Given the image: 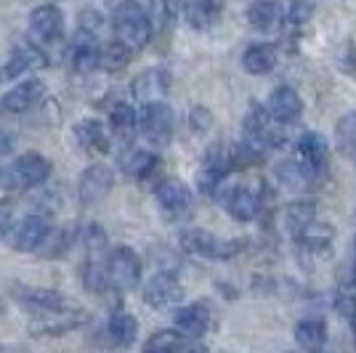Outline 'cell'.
I'll return each mask as SVG.
<instances>
[{
	"instance_id": "1",
	"label": "cell",
	"mask_w": 356,
	"mask_h": 353,
	"mask_svg": "<svg viewBox=\"0 0 356 353\" xmlns=\"http://www.w3.org/2000/svg\"><path fill=\"white\" fill-rule=\"evenodd\" d=\"M157 8L154 0H122L115 8V38L125 43L134 54L147 48L154 38L152 11Z\"/></svg>"
},
{
	"instance_id": "2",
	"label": "cell",
	"mask_w": 356,
	"mask_h": 353,
	"mask_svg": "<svg viewBox=\"0 0 356 353\" xmlns=\"http://www.w3.org/2000/svg\"><path fill=\"white\" fill-rule=\"evenodd\" d=\"M54 165L40 151H27L22 157H16L8 167L0 170V181L6 189H32L40 186L51 178Z\"/></svg>"
},
{
	"instance_id": "3",
	"label": "cell",
	"mask_w": 356,
	"mask_h": 353,
	"mask_svg": "<svg viewBox=\"0 0 356 353\" xmlns=\"http://www.w3.org/2000/svg\"><path fill=\"white\" fill-rule=\"evenodd\" d=\"M173 128H176V115L165 101L144 104L138 112V133L147 138L149 144L165 147L173 138Z\"/></svg>"
},
{
	"instance_id": "4",
	"label": "cell",
	"mask_w": 356,
	"mask_h": 353,
	"mask_svg": "<svg viewBox=\"0 0 356 353\" xmlns=\"http://www.w3.org/2000/svg\"><path fill=\"white\" fill-rule=\"evenodd\" d=\"M239 239H218L210 231H202V229H189L181 234V247L192 255H200V258H208V261H226L232 255L239 252Z\"/></svg>"
},
{
	"instance_id": "5",
	"label": "cell",
	"mask_w": 356,
	"mask_h": 353,
	"mask_svg": "<svg viewBox=\"0 0 356 353\" xmlns=\"http://www.w3.org/2000/svg\"><path fill=\"white\" fill-rule=\"evenodd\" d=\"M106 274H109V284L118 290H134L141 281V261L128 245H118L112 247L109 255L104 258Z\"/></svg>"
},
{
	"instance_id": "6",
	"label": "cell",
	"mask_w": 356,
	"mask_h": 353,
	"mask_svg": "<svg viewBox=\"0 0 356 353\" xmlns=\"http://www.w3.org/2000/svg\"><path fill=\"white\" fill-rule=\"evenodd\" d=\"M27 30L35 45H54L64 35V16L56 6H38L27 19Z\"/></svg>"
},
{
	"instance_id": "7",
	"label": "cell",
	"mask_w": 356,
	"mask_h": 353,
	"mask_svg": "<svg viewBox=\"0 0 356 353\" xmlns=\"http://www.w3.org/2000/svg\"><path fill=\"white\" fill-rule=\"evenodd\" d=\"M223 207L232 213L234 221H255L261 207H264V189L258 183H252V186H232L229 194L223 197Z\"/></svg>"
},
{
	"instance_id": "8",
	"label": "cell",
	"mask_w": 356,
	"mask_h": 353,
	"mask_svg": "<svg viewBox=\"0 0 356 353\" xmlns=\"http://www.w3.org/2000/svg\"><path fill=\"white\" fill-rule=\"evenodd\" d=\"M144 300H147V306L160 309V311L178 309L181 300H184V287H181V281H178L173 274L160 271V274H154V277L147 281V287H144Z\"/></svg>"
},
{
	"instance_id": "9",
	"label": "cell",
	"mask_w": 356,
	"mask_h": 353,
	"mask_svg": "<svg viewBox=\"0 0 356 353\" xmlns=\"http://www.w3.org/2000/svg\"><path fill=\"white\" fill-rule=\"evenodd\" d=\"M319 170L322 167H316L314 162L303 160L300 154H298V160H284L277 165V181L282 183L287 192H309L314 183H316V178H319Z\"/></svg>"
},
{
	"instance_id": "10",
	"label": "cell",
	"mask_w": 356,
	"mask_h": 353,
	"mask_svg": "<svg viewBox=\"0 0 356 353\" xmlns=\"http://www.w3.org/2000/svg\"><path fill=\"white\" fill-rule=\"evenodd\" d=\"M70 64L74 72L88 74L96 67H102V45L96 40L93 30H77L70 43Z\"/></svg>"
},
{
	"instance_id": "11",
	"label": "cell",
	"mask_w": 356,
	"mask_h": 353,
	"mask_svg": "<svg viewBox=\"0 0 356 353\" xmlns=\"http://www.w3.org/2000/svg\"><path fill=\"white\" fill-rule=\"evenodd\" d=\"M232 154L226 151L223 147H213L205 154V160H202V170H200V192L213 197V194H218V189L223 186V178L226 173L232 170Z\"/></svg>"
},
{
	"instance_id": "12",
	"label": "cell",
	"mask_w": 356,
	"mask_h": 353,
	"mask_svg": "<svg viewBox=\"0 0 356 353\" xmlns=\"http://www.w3.org/2000/svg\"><path fill=\"white\" fill-rule=\"evenodd\" d=\"M112 186H115V173L106 165L96 162V165H90L88 170L80 176V186H77L80 202L83 205H99L106 194L112 192Z\"/></svg>"
},
{
	"instance_id": "13",
	"label": "cell",
	"mask_w": 356,
	"mask_h": 353,
	"mask_svg": "<svg viewBox=\"0 0 356 353\" xmlns=\"http://www.w3.org/2000/svg\"><path fill=\"white\" fill-rule=\"evenodd\" d=\"M48 236H51V221L45 215H40V213H32V215L22 218L14 226L11 242H14V247L19 252H32L38 250Z\"/></svg>"
},
{
	"instance_id": "14",
	"label": "cell",
	"mask_w": 356,
	"mask_h": 353,
	"mask_svg": "<svg viewBox=\"0 0 356 353\" xmlns=\"http://www.w3.org/2000/svg\"><path fill=\"white\" fill-rule=\"evenodd\" d=\"M131 90H134V99H138L141 104L163 101L170 90V74L165 72L163 67H149L136 74Z\"/></svg>"
},
{
	"instance_id": "15",
	"label": "cell",
	"mask_w": 356,
	"mask_h": 353,
	"mask_svg": "<svg viewBox=\"0 0 356 353\" xmlns=\"http://www.w3.org/2000/svg\"><path fill=\"white\" fill-rule=\"evenodd\" d=\"M43 83L38 77H27V80H22L19 85H14L0 99V109L11 112V115H24V112H30L32 106L43 99Z\"/></svg>"
},
{
	"instance_id": "16",
	"label": "cell",
	"mask_w": 356,
	"mask_h": 353,
	"mask_svg": "<svg viewBox=\"0 0 356 353\" xmlns=\"http://www.w3.org/2000/svg\"><path fill=\"white\" fill-rule=\"evenodd\" d=\"M266 109H268V115L274 117V122H280V125H293V122H298L300 112H303V101H300V96H298L296 88L280 85V88L271 90Z\"/></svg>"
},
{
	"instance_id": "17",
	"label": "cell",
	"mask_w": 356,
	"mask_h": 353,
	"mask_svg": "<svg viewBox=\"0 0 356 353\" xmlns=\"http://www.w3.org/2000/svg\"><path fill=\"white\" fill-rule=\"evenodd\" d=\"M14 297L32 313H51V311L64 309V297L51 287H24V284H16Z\"/></svg>"
},
{
	"instance_id": "18",
	"label": "cell",
	"mask_w": 356,
	"mask_h": 353,
	"mask_svg": "<svg viewBox=\"0 0 356 353\" xmlns=\"http://www.w3.org/2000/svg\"><path fill=\"white\" fill-rule=\"evenodd\" d=\"M173 324H176L178 332H184L186 338H200L205 335L210 327V311L205 303H186V306H178L173 313Z\"/></svg>"
},
{
	"instance_id": "19",
	"label": "cell",
	"mask_w": 356,
	"mask_h": 353,
	"mask_svg": "<svg viewBox=\"0 0 356 353\" xmlns=\"http://www.w3.org/2000/svg\"><path fill=\"white\" fill-rule=\"evenodd\" d=\"M88 322V316L86 313H80V311H51V313H40V319L38 322L30 324V329L35 335H64V332H70L74 327H80V324Z\"/></svg>"
},
{
	"instance_id": "20",
	"label": "cell",
	"mask_w": 356,
	"mask_h": 353,
	"mask_svg": "<svg viewBox=\"0 0 356 353\" xmlns=\"http://www.w3.org/2000/svg\"><path fill=\"white\" fill-rule=\"evenodd\" d=\"M226 0H184V19L192 30H210L223 14Z\"/></svg>"
},
{
	"instance_id": "21",
	"label": "cell",
	"mask_w": 356,
	"mask_h": 353,
	"mask_svg": "<svg viewBox=\"0 0 356 353\" xmlns=\"http://www.w3.org/2000/svg\"><path fill=\"white\" fill-rule=\"evenodd\" d=\"M157 202L168 215H184L192 207V192H189L186 183L170 178V181H163L157 186Z\"/></svg>"
},
{
	"instance_id": "22",
	"label": "cell",
	"mask_w": 356,
	"mask_h": 353,
	"mask_svg": "<svg viewBox=\"0 0 356 353\" xmlns=\"http://www.w3.org/2000/svg\"><path fill=\"white\" fill-rule=\"evenodd\" d=\"M72 136L74 141H77V147L90 151V154H104V151H109V138H106L104 125L99 120H80L74 125Z\"/></svg>"
},
{
	"instance_id": "23",
	"label": "cell",
	"mask_w": 356,
	"mask_h": 353,
	"mask_svg": "<svg viewBox=\"0 0 356 353\" xmlns=\"http://www.w3.org/2000/svg\"><path fill=\"white\" fill-rule=\"evenodd\" d=\"M45 59L43 54L38 51V45H19L14 48V54L8 56V64L3 67V77H8V80H14V77H24V74H30L32 69H38V67H43Z\"/></svg>"
},
{
	"instance_id": "24",
	"label": "cell",
	"mask_w": 356,
	"mask_h": 353,
	"mask_svg": "<svg viewBox=\"0 0 356 353\" xmlns=\"http://www.w3.org/2000/svg\"><path fill=\"white\" fill-rule=\"evenodd\" d=\"M104 332L112 345L128 348V345H134L136 338H138V322H136V316L125 313V311H115V313L106 319Z\"/></svg>"
},
{
	"instance_id": "25",
	"label": "cell",
	"mask_w": 356,
	"mask_h": 353,
	"mask_svg": "<svg viewBox=\"0 0 356 353\" xmlns=\"http://www.w3.org/2000/svg\"><path fill=\"white\" fill-rule=\"evenodd\" d=\"M280 61L277 45L271 43H255L242 54V67L250 74H268Z\"/></svg>"
},
{
	"instance_id": "26",
	"label": "cell",
	"mask_w": 356,
	"mask_h": 353,
	"mask_svg": "<svg viewBox=\"0 0 356 353\" xmlns=\"http://www.w3.org/2000/svg\"><path fill=\"white\" fill-rule=\"evenodd\" d=\"M157 154H152L147 149H131L122 154L120 167L125 170V176L134 178V181H147L154 170H157Z\"/></svg>"
},
{
	"instance_id": "27",
	"label": "cell",
	"mask_w": 356,
	"mask_h": 353,
	"mask_svg": "<svg viewBox=\"0 0 356 353\" xmlns=\"http://www.w3.org/2000/svg\"><path fill=\"white\" fill-rule=\"evenodd\" d=\"M282 3L280 0H252L248 6V22L255 30H268L282 19Z\"/></svg>"
},
{
	"instance_id": "28",
	"label": "cell",
	"mask_w": 356,
	"mask_h": 353,
	"mask_svg": "<svg viewBox=\"0 0 356 353\" xmlns=\"http://www.w3.org/2000/svg\"><path fill=\"white\" fill-rule=\"evenodd\" d=\"M296 340L300 348L306 351H319L327 343V324L316 316H309V319H300L296 324Z\"/></svg>"
},
{
	"instance_id": "29",
	"label": "cell",
	"mask_w": 356,
	"mask_h": 353,
	"mask_svg": "<svg viewBox=\"0 0 356 353\" xmlns=\"http://www.w3.org/2000/svg\"><path fill=\"white\" fill-rule=\"evenodd\" d=\"M316 221V210L312 202H293V205L284 210V229L287 234L300 239V234Z\"/></svg>"
},
{
	"instance_id": "30",
	"label": "cell",
	"mask_w": 356,
	"mask_h": 353,
	"mask_svg": "<svg viewBox=\"0 0 356 353\" xmlns=\"http://www.w3.org/2000/svg\"><path fill=\"white\" fill-rule=\"evenodd\" d=\"M298 154L303 160L314 162L316 167H325L327 154H330V144L322 133H303L300 141H298Z\"/></svg>"
},
{
	"instance_id": "31",
	"label": "cell",
	"mask_w": 356,
	"mask_h": 353,
	"mask_svg": "<svg viewBox=\"0 0 356 353\" xmlns=\"http://www.w3.org/2000/svg\"><path fill=\"white\" fill-rule=\"evenodd\" d=\"M335 149L346 154V157H354L356 151V112H348L338 120V128H335Z\"/></svg>"
},
{
	"instance_id": "32",
	"label": "cell",
	"mask_w": 356,
	"mask_h": 353,
	"mask_svg": "<svg viewBox=\"0 0 356 353\" xmlns=\"http://www.w3.org/2000/svg\"><path fill=\"white\" fill-rule=\"evenodd\" d=\"M184 348H194V345L186 340L184 332H170V329L154 332L144 343V351H184Z\"/></svg>"
},
{
	"instance_id": "33",
	"label": "cell",
	"mask_w": 356,
	"mask_h": 353,
	"mask_svg": "<svg viewBox=\"0 0 356 353\" xmlns=\"http://www.w3.org/2000/svg\"><path fill=\"white\" fill-rule=\"evenodd\" d=\"M83 287L88 293H106L112 284H109V274H106V263L104 261H88L86 268H83Z\"/></svg>"
},
{
	"instance_id": "34",
	"label": "cell",
	"mask_w": 356,
	"mask_h": 353,
	"mask_svg": "<svg viewBox=\"0 0 356 353\" xmlns=\"http://www.w3.org/2000/svg\"><path fill=\"white\" fill-rule=\"evenodd\" d=\"M131 56H134V51H131L125 43H120L118 38H115L112 43L102 45V67H104V69H109V72H118V69H122V67L131 61Z\"/></svg>"
},
{
	"instance_id": "35",
	"label": "cell",
	"mask_w": 356,
	"mask_h": 353,
	"mask_svg": "<svg viewBox=\"0 0 356 353\" xmlns=\"http://www.w3.org/2000/svg\"><path fill=\"white\" fill-rule=\"evenodd\" d=\"M109 125L115 136H128L138 128V112H136L131 104H118L112 112H109Z\"/></svg>"
},
{
	"instance_id": "36",
	"label": "cell",
	"mask_w": 356,
	"mask_h": 353,
	"mask_svg": "<svg viewBox=\"0 0 356 353\" xmlns=\"http://www.w3.org/2000/svg\"><path fill=\"white\" fill-rule=\"evenodd\" d=\"M332 234H335V231H332V229H327L325 223L314 221L312 226H309V229L300 234V239H298V242H300L303 247H309V250H322V247H327V242L332 239Z\"/></svg>"
},
{
	"instance_id": "37",
	"label": "cell",
	"mask_w": 356,
	"mask_h": 353,
	"mask_svg": "<svg viewBox=\"0 0 356 353\" xmlns=\"http://www.w3.org/2000/svg\"><path fill=\"white\" fill-rule=\"evenodd\" d=\"M309 19H312V3L309 0H293L290 8H287V14H284V30L303 27Z\"/></svg>"
},
{
	"instance_id": "38",
	"label": "cell",
	"mask_w": 356,
	"mask_h": 353,
	"mask_svg": "<svg viewBox=\"0 0 356 353\" xmlns=\"http://www.w3.org/2000/svg\"><path fill=\"white\" fill-rule=\"evenodd\" d=\"M213 125V115H210L208 109H194L192 112V128L200 133H205Z\"/></svg>"
},
{
	"instance_id": "39",
	"label": "cell",
	"mask_w": 356,
	"mask_h": 353,
	"mask_svg": "<svg viewBox=\"0 0 356 353\" xmlns=\"http://www.w3.org/2000/svg\"><path fill=\"white\" fill-rule=\"evenodd\" d=\"M11 147H14V138H11V133H6L3 128H0V157H6V154L11 151Z\"/></svg>"
},
{
	"instance_id": "40",
	"label": "cell",
	"mask_w": 356,
	"mask_h": 353,
	"mask_svg": "<svg viewBox=\"0 0 356 353\" xmlns=\"http://www.w3.org/2000/svg\"><path fill=\"white\" fill-rule=\"evenodd\" d=\"M351 332H354V338H356V313L351 316Z\"/></svg>"
}]
</instances>
